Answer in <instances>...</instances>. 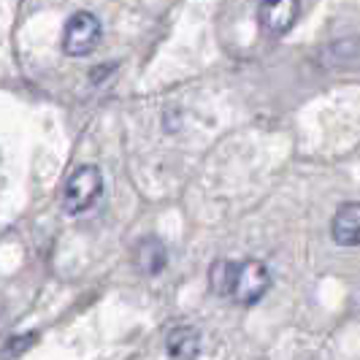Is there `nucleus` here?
I'll list each match as a JSON object with an SVG mask.
<instances>
[{
	"instance_id": "f257e3e1",
	"label": "nucleus",
	"mask_w": 360,
	"mask_h": 360,
	"mask_svg": "<svg viewBox=\"0 0 360 360\" xmlns=\"http://www.w3.org/2000/svg\"><path fill=\"white\" fill-rule=\"evenodd\" d=\"M103 193V176L95 165H82L76 168L68 181H65V193H63V206L68 214H82L87 212L95 200Z\"/></svg>"
},
{
	"instance_id": "f03ea898",
	"label": "nucleus",
	"mask_w": 360,
	"mask_h": 360,
	"mask_svg": "<svg viewBox=\"0 0 360 360\" xmlns=\"http://www.w3.org/2000/svg\"><path fill=\"white\" fill-rule=\"evenodd\" d=\"M101 22L92 17L90 11H76L65 22V33H63V49L71 57H87V54L101 44Z\"/></svg>"
},
{
	"instance_id": "7ed1b4c3",
	"label": "nucleus",
	"mask_w": 360,
	"mask_h": 360,
	"mask_svg": "<svg viewBox=\"0 0 360 360\" xmlns=\"http://www.w3.org/2000/svg\"><path fill=\"white\" fill-rule=\"evenodd\" d=\"M271 288V274L260 260H244L236 269V282H233V298L241 307H252L257 304Z\"/></svg>"
},
{
	"instance_id": "20e7f679",
	"label": "nucleus",
	"mask_w": 360,
	"mask_h": 360,
	"mask_svg": "<svg viewBox=\"0 0 360 360\" xmlns=\"http://www.w3.org/2000/svg\"><path fill=\"white\" fill-rule=\"evenodd\" d=\"M301 14V0H260L257 25L271 38H282L292 30Z\"/></svg>"
},
{
	"instance_id": "39448f33",
	"label": "nucleus",
	"mask_w": 360,
	"mask_h": 360,
	"mask_svg": "<svg viewBox=\"0 0 360 360\" xmlns=\"http://www.w3.org/2000/svg\"><path fill=\"white\" fill-rule=\"evenodd\" d=\"M330 238L339 247L360 244V203H344L330 219Z\"/></svg>"
},
{
	"instance_id": "423d86ee",
	"label": "nucleus",
	"mask_w": 360,
	"mask_h": 360,
	"mask_svg": "<svg viewBox=\"0 0 360 360\" xmlns=\"http://www.w3.org/2000/svg\"><path fill=\"white\" fill-rule=\"evenodd\" d=\"M165 349L171 360H195L200 355V333L193 325H179L165 336Z\"/></svg>"
},
{
	"instance_id": "0eeeda50",
	"label": "nucleus",
	"mask_w": 360,
	"mask_h": 360,
	"mask_svg": "<svg viewBox=\"0 0 360 360\" xmlns=\"http://www.w3.org/2000/svg\"><path fill=\"white\" fill-rule=\"evenodd\" d=\"M133 260H136V266L139 271H144V274H160L165 269V263H168V252H165V244H162L160 238H144V241H139V247H136V255H133Z\"/></svg>"
},
{
	"instance_id": "6e6552de",
	"label": "nucleus",
	"mask_w": 360,
	"mask_h": 360,
	"mask_svg": "<svg viewBox=\"0 0 360 360\" xmlns=\"http://www.w3.org/2000/svg\"><path fill=\"white\" fill-rule=\"evenodd\" d=\"M236 269H238V263L233 260H217L212 271H209V285L214 290L217 295H222V298H231L233 295V282H236Z\"/></svg>"
},
{
	"instance_id": "1a4fd4ad",
	"label": "nucleus",
	"mask_w": 360,
	"mask_h": 360,
	"mask_svg": "<svg viewBox=\"0 0 360 360\" xmlns=\"http://www.w3.org/2000/svg\"><path fill=\"white\" fill-rule=\"evenodd\" d=\"M38 342L36 333H19V336H11L6 347H3V358H19L25 349H30L33 344Z\"/></svg>"
}]
</instances>
